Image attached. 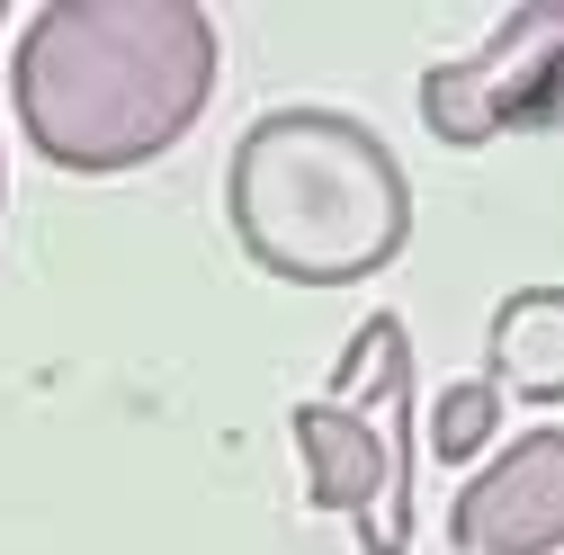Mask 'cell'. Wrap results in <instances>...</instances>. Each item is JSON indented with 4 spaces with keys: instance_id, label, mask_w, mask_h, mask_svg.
<instances>
[{
    "instance_id": "6da1fadb",
    "label": "cell",
    "mask_w": 564,
    "mask_h": 555,
    "mask_svg": "<svg viewBox=\"0 0 564 555\" xmlns=\"http://www.w3.org/2000/svg\"><path fill=\"white\" fill-rule=\"evenodd\" d=\"M10 90L54 171H144L216 99V19L197 0H45L19 28Z\"/></svg>"
},
{
    "instance_id": "7a4b0ae2",
    "label": "cell",
    "mask_w": 564,
    "mask_h": 555,
    "mask_svg": "<svg viewBox=\"0 0 564 555\" xmlns=\"http://www.w3.org/2000/svg\"><path fill=\"white\" fill-rule=\"evenodd\" d=\"M234 242L288 287H359L412 242V179L349 108H269L225 162Z\"/></svg>"
},
{
    "instance_id": "3957f363",
    "label": "cell",
    "mask_w": 564,
    "mask_h": 555,
    "mask_svg": "<svg viewBox=\"0 0 564 555\" xmlns=\"http://www.w3.org/2000/svg\"><path fill=\"white\" fill-rule=\"evenodd\" d=\"M314 511H349L368 555H412V331L368 314L332 368V394L288 412Z\"/></svg>"
},
{
    "instance_id": "277c9868",
    "label": "cell",
    "mask_w": 564,
    "mask_h": 555,
    "mask_svg": "<svg viewBox=\"0 0 564 555\" xmlns=\"http://www.w3.org/2000/svg\"><path fill=\"white\" fill-rule=\"evenodd\" d=\"M421 126H431L448 153H484V144H502V134L564 126V0L502 10L475 54L431 63V73H421Z\"/></svg>"
},
{
    "instance_id": "5b68a950",
    "label": "cell",
    "mask_w": 564,
    "mask_h": 555,
    "mask_svg": "<svg viewBox=\"0 0 564 555\" xmlns=\"http://www.w3.org/2000/svg\"><path fill=\"white\" fill-rule=\"evenodd\" d=\"M457 555H555L564 546V431L502 439L448 502Z\"/></svg>"
},
{
    "instance_id": "8992f818",
    "label": "cell",
    "mask_w": 564,
    "mask_h": 555,
    "mask_svg": "<svg viewBox=\"0 0 564 555\" xmlns=\"http://www.w3.org/2000/svg\"><path fill=\"white\" fill-rule=\"evenodd\" d=\"M484 385L520 403H564V287H511L484 323Z\"/></svg>"
},
{
    "instance_id": "52a82bcc",
    "label": "cell",
    "mask_w": 564,
    "mask_h": 555,
    "mask_svg": "<svg viewBox=\"0 0 564 555\" xmlns=\"http://www.w3.org/2000/svg\"><path fill=\"white\" fill-rule=\"evenodd\" d=\"M492 439H502V394H492L484 377H466V385H448L440 403H431V448L440 466H466V457H484Z\"/></svg>"
}]
</instances>
